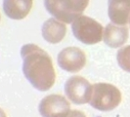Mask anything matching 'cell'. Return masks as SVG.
<instances>
[{
    "label": "cell",
    "instance_id": "1",
    "mask_svg": "<svg viewBox=\"0 0 130 117\" xmlns=\"http://www.w3.org/2000/svg\"><path fill=\"white\" fill-rule=\"evenodd\" d=\"M23 72L38 91L45 92L53 87L56 80L51 57L35 44H26L21 49Z\"/></svg>",
    "mask_w": 130,
    "mask_h": 117
},
{
    "label": "cell",
    "instance_id": "2",
    "mask_svg": "<svg viewBox=\"0 0 130 117\" xmlns=\"http://www.w3.org/2000/svg\"><path fill=\"white\" fill-rule=\"evenodd\" d=\"M88 4L89 0H44L46 11L65 24H72L81 16Z\"/></svg>",
    "mask_w": 130,
    "mask_h": 117
},
{
    "label": "cell",
    "instance_id": "3",
    "mask_svg": "<svg viewBox=\"0 0 130 117\" xmlns=\"http://www.w3.org/2000/svg\"><path fill=\"white\" fill-rule=\"evenodd\" d=\"M121 102V93L116 86L108 83H96L92 86L89 104L100 111H110L117 107Z\"/></svg>",
    "mask_w": 130,
    "mask_h": 117
},
{
    "label": "cell",
    "instance_id": "4",
    "mask_svg": "<svg viewBox=\"0 0 130 117\" xmlns=\"http://www.w3.org/2000/svg\"><path fill=\"white\" fill-rule=\"evenodd\" d=\"M74 37L85 45H94L103 40V26L96 19L81 15L72 23Z\"/></svg>",
    "mask_w": 130,
    "mask_h": 117
},
{
    "label": "cell",
    "instance_id": "5",
    "mask_svg": "<svg viewBox=\"0 0 130 117\" xmlns=\"http://www.w3.org/2000/svg\"><path fill=\"white\" fill-rule=\"evenodd\" d=\"M67 97L75 104L89 103L92 95V85L82 76L74 75L70 77L65 84Z\"/></svg>",
    "mask_w": 130,
    "mask_h": 117
},
{
    "label": "cell",
    "instance_id": "6",
    "mask_svg": "<svg viewBox=\"0 0 130 117\" xmlns=\"http://www.w3.org/2000/svg\"><path fill=\"white\" fill-rule=\"evenodd\" d=\"M38 110L42 117H67L71 112V104L61 95H49L42 99Z\"/></svg>",
    "mask_w": 130,
    "mask_h": 117
},
{
    "label": "cell",
    "instance_id": "7",
    "mask_svg": "<svg viewBox=\"0 0 130 117\" xmlns=\"http://www.w3.org/2000/svg\"><path fill=\"white\" fill-rule=\"evenodd\" d=\"M58 64L62 69L68 72L76 73L86 65L85 53L77 47H68L58 55Z\"/></svg>",
    "mask_w": 130,
    "mask_h": 117
},
{
    "label": "cell",
    "instance_id": "8",
    "mask_svg": "<svg viewBox=\"0 0 130 117\" xmlns=\"http://www.w3.org/2000/svg\"><path fill=\"white\" fill-rule=\"evenodd\" d=\"M129 37V29L126 26H119L113 23L108 24L103 31L105 44L111 48H119L123 46Z\"/></svg>",
    "mask_w": 130,
    "mask_h": 117
},
{
    "label": "cell",
    "instance_id": "9",
    "mask_svg": "<svg viewBox=\"0 0 130 117\" xmlns=\"http://www.w3.org/2000/svg\"><path fill=\"white\" fill-rule=\"evenodd\" d=\"M108 15L111 23L126 26L130 19V0H109Z\"/></svg>",
    "mask_w": 130,
    "mask_h": 117
},
{
    "label": "cell",
    "instance_id": "10",
    "mask_svg": "<svg viewBox=\"0 0 130 117\" xmlns=\"http://www.w3.org/2000/svg\"><path fill=\"white\" fill-rule=\"evenodd\" d=\"M41 32L44 40L48 43L58 44L65 38L67 26L65 23L52 17L44 22L41 28Z\"/></svg>",
    "mask_w": 130,
    "mask_h": 117
},
{
    "label": "cell",
    "instance_id": "11",
    "mask_svg": "<svg viewBox=\"0 0 130 117\" xmlns=\"http://www.w3.org/2000/svg\"><path fill=\"white\" fill-rule=\"evenodd\" d=\"M32 3L33 0H3V11L8 18L20 21L29 14Z\"/></svg>",
    "mask_w": 130,
    "mask_h": 117
},
{
    "label": "cell",
    "instance_id": "12",
    "mask_svg": "<svg viewBox=\"0 0 130 117\" xmlns=\"http://www.w3.org/2000/svg\"><path fill=\"white\" fill-rule=\"evenodd\" d=\"M117 60L118 65L130 73V45L122 47L117 51Z\"/></svg>",
    "mask_w": 130,
    "mask_h": 117
},
{
    "label": "cell",
    "instance_id": "13",
    "mask_svg": "<svg viewBox=\"0 0 130 117\" xmlns=\"http://www.w3.org/2000/svg\"><path fill=\"white\" fill-rule=\"evenodd\" d=\"M67 117H86L85 114L80 110H71Z\"/></svg>",
    "mask_w": 130,
    "mask_h": 117
},
{
    "label": "cell",
    "instance_id": "14",
    "mask_svg": "<svg viewBox=\"0 0 130 117\" xmlns=\"http://www.w3.org/2000/svg\"><path fill=\"white\" fill-rule=\"evenodd\" d=\"M0 117H7L6 114H5V112L2 110L1 108H0Z\"/></svg>",
    "mask_w": 130,
    "mask_h": 117
},
{
    "label": "cell",
    "instance_id": "15",
    "mask_svg": "<svg viewBox=\"0 0 130 117\" xmlns=\"http://www.w3.org/2000/svg\"><path fill=\"white\" fill-rule=\"evenodd\" d=\"M128 24H129V27H130V19H129V23H128Z\"/></svg>",
    "mask_w": 130,
    "mask_h": 117
},
{
    "label": "cell",
    "instance_id": "16",
    "mask_svg": "<svg viewBox=\"0 0 130 117\" xmlns=\"http://www.w3.org/2000/svg\"><path fill=\"white\" fill-rule=\"evenodd\" d=\"M0 19H1V15H0Z\"/></svg>",
    "mask_w": 130,
    "mask_h": 117
}]
</instances>
